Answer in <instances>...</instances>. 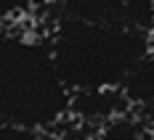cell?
<instances>
[{"label": "cell", "instance_id": "cell-3", "mask_svg": "<svg viewBox=\"0 0 154 140\" xmlns=\"http://www.w3.org/2000/svg\"><path fill=\"white\" fill-rule=\"evenodd\" d=\"M69 116L80 122H91L101 127L104 122L125 114L128 103L120 90H82V93H69Z\"/></svg>", "mask_w": 154, "mask_h": 140}, {"label": "cell", "instance_id": "cell-1", "mask_svg": "<svg viewBox=\"0 0 154 140\" xmlns=\"http://www.w3.org/2000/svg\"><path fill=\"white\" fill-rule=\"evenodd\" d=\"M53 69L69 93L120 90L133 66L154 50L146 32L114 21H85L59 16L51 34Z\"/></svg>", "mask_w": 154, "mask_h": 140}, {"label": "cell", "instance_id": "cell-2", "mask_svg": "<svg viewBox=\"0 0 154 140\" xmlns=\"http://www.w3.org/2000/svg\"><path fill=\"white\" fill-rule=\"evenodd\" d=\"M69 98L45 37L0 29V124L56 132L69 119Z\"/></svg>", "mask_w": 154, "mask_h": 140}, {"label": "cell", "instance_id": "cell-9", "mask_svg": "<svg viewBox=\"0 0 154 140\" xmlns=\"http://www.w3.org/2000/svg\"><path fill=\"white\" fill-rule=\"evenodd\" d=\"M149 140H154V119L149 122Z\"/></svg>", "mask_w": 154, "mask_h": 140}, {"label": "cell", "instance_id": "cell-6", "mask_svg": "<svg viewBox=\"0 0 154 140\" xmlns=\"http://www.w3.org/2000/svg\"><path fill=\"white\" fill-rule=\"evenodd\" d=\"M96 140H149V124H143V119L125 111L98 127Z\"/></svg>", "mask_w": 154, "mask_h": 140}, {"label": "cell", "instance_id": "cell-4", "mask_svg": "<svg viewBox=\"0 0 154 140\" xmlns=\"http://www.w3.org/2000/svg\"><path fill=\"white\" fill-rule=\"evenodd\" d=\"M120 93L128 109L154 111V50L133 66V71L120 85Z\"/></svg>", "mask_w": 154, "mask_h": 140}, {"label": "cell", "instance_id": "cell-5", "mask_svg": "<svg viewBox=\"0 0 154 140\" xmlns=\"http://www.w3.org/2000/svg\"><path fill=\"white\" fill-rule=\"evenodd\" d=\"M45 3L59 8V16L122 24V3L125 0H45Z\"/></svg>", "mask_w": 154, "mask_h": 140}, {"label": "cell", "instance_id": "cell-8", "mask_svg": "<svg viewBox=\"0 0 154 140\" xmlns=\"http://www.w3.org/2000/svg\"><path fill=\"white\" fill-rule=\"evenodd\" d=\"M0 140H69L66 135L48 132V130H27V127L0 124Z\"/></svg>", "mask_w": 154, "mask_h": 140}, {"label": "cell", "instance_id": "cell-10", "mask_svg": "<svg viewBox=\"0 0 154 140\" xmlns=\"http://www.w3.org/2000/svg\"><path fill=\"white\" fill-rule=\"evenodd\" d=\"M149 37H152V45H154V29H152V34H149Z\"/></svg>", "mask_w": 154, "mask_h": 140}, {"label": "cell", "instance_id": "cell-7", "mask_svg": "<svg viewBox=\"0 0 154 140\" xmlns=\"http://www.w3.org/2000/svg\"><path fill=\"white\" fill-rule=\"evenodd\" d=\"M37 0H0V29L14 27L27 13H32Z\"/></svg>", "mask_w": 154, "mask_h": 140}, {"label": "cell", "instance_id": "cell-11", "mask_svg": "<svg viewBox=\"0 0 154 140\" xmlns=\"http://www.w3.org/2000/svg\"><path fill=\"white\" fill-rule=\"evenodd\" d=\"M149 3H152V5H154V0H149Z\"/></svg>", "mask_w": 154, "mask_h": 140}]
</instances>
